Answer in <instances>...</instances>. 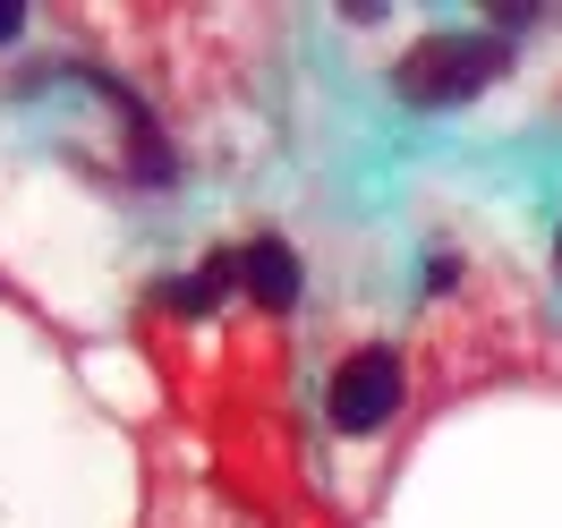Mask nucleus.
Instances as JSON below:
<instances>
[{
    "label": "nucleus",
    "mask_w": 562,
    "mask_h": 528,
    "mask_svg": "<svg viewBox=\"0 0 562 528\" xmlns=\"http://www.w3.org/2000/svg\"><path fill=\"white\" fill-rule=\"evenodd\" d=\"M512 52H503V35H477V26H443V35H426L401 52V69H392V86L409 94L418 111H443V103H469L477 86H494V69H503Z\"/></svg>",
    "instance_id": "obj_1"
},
{
    "label": "nucleus",
    "mask_w": 562,
    "mask_h": 528,
    "mask_svg": "<svg viewBox=\"0 0 562 528\" xmlns=\"http://www.w3.org/2000/svg\"><path fill=\"white\" fill-rule=\"evenodd\" d=\"M231 282H239V256H205L196 273H171L162 299H171L179 316H196V307H222V290H231Z\"/></svg>",
    "instance_id": "obj_4"
},
{
    "label": "nucleus",
    "mask_w": 562,
    "mask_h": 528,
    "mask_svg": "<svg viewBox=\"0 0 562 528\" xmlns=\"http://www.w3.org/2000/svg\"><path fill=\"white\" fill-rule=\"evenodd\" d=\"M324 409H333L341 435H375V426L401 409V358L392 350H358L350 367L333 375V401H324Z\"/></svg>",
    "instance_id": "obj_2"
},
{
    "label": "nucleus",
    "mask_w": 562,
    "mask_h": 528,
    "mask_svg": "<svg viewBox=\"0 0 562 528\" xmlns=\"http://www.w3.org/2000/svg\"><path fill=\"white\" fill-rule=\"evenodd\" d=\"M528 18H537V0H494V26H503V35H520Z\"/></svg>",
    "instance_id": "obj_5"
},
{
    "label": "nucleus",
    "mask_w": 562,
    "mask_h": 528,
    "mask_svg": "<svg viewBox=\"0 0 562 528\" xmlns=\"http://www.w3.org/2000/svg\"><path fill=\"white\" fill-rule=\"evenodd\" d=\"M239 282L265 299V307H290L299 299V247L290 239H247L239 247Z\"/></svg>",
    "instance_id": "obj_3"
},
{
    "label": "nucleus",
    "mask_w": 562,
    "mask_h": 528,
    "mask_svg": "<svg viewBox=\"0 0 562 528\" xmlns=\"http://www.w3.org/2000/svg\"><path fill=\"white\" fill-rule=\"evenodd\" d=\"M9 35H26V9H18V0H0V43Z\"/></svg>",
    "instance_id": "obj_6"
}]
</instances>
